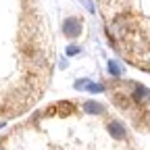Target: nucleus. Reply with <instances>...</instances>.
<instances>
[{"label":"nucleus","instance_id":"nucleus-1","mask_svg":"<svg viewBox=\"0 0 150 150\" xmlns=\"http://www.w3.org/2000/svg\"><path fill=\"white\" fill-rule=\"evenodd\" d=\"M56 106V121H48V112L38 115L15 127L11 134L0 138V150H131L129 138L119 140L108 131V121L104 127L98 123H81V127H69L65 112Z\"/></svg>","mask_w":150,"mask_h":150},{"label":"nucleus","instance_id":"nucleus-2","mask_svg":"<svg viewBox=\"0 0 150 150\" xmlns=\"http://www.w3.org/2000/svg\"><path fill=\"white\" fill-rule=\"evenodd\" d=\"M63 33H65L67 38H77V35L81 33V21H79L77 17L65 19V21H63Z\"/></svg>","mask_w":150,"mask_h":150},{"label":"nucleus","instance_id":"nucleus-3","mask_svg":"<svg viewBox=\"0 0 150 150\" xmlns=\"http://www.w3.org/2000/svg\"><path fill=\"white\" fill-rule=\"evenodd\" d=\"M108 69H110V75H115V77H119V75H121V67L115 63V61H108Z\"/></svg>","mask_w":150,"mask_h":150},{"label":"nucleus","instance_id":"nucleus-4","mask_svg":"<svg viewBox=\"0 0 150 150\" xmlns=\"http://www.w3.org/2000/svg\"><path fill=\"white\" fill-rule=\"evenodd\" d=\"M79 2L86 6V11H90V13H94V11H96V8H94V2H92V0H79Z\"/></svg>","mask_w":150,"mask_h":150},{"label":"nucleus","instance_id":"nucleus-5","mask_svg":"<svg viewBox=\"0 0 150 150\" xmlns=\"http://www.w3.org/2000/svg\"><path fill=\"white\" fill-rule=\"evenodd\" d=\"M77 52H79L77 46H69V48H67V54H77Z\"/></svg>","mask_w":150,"mask_h":150}]
</instances>
